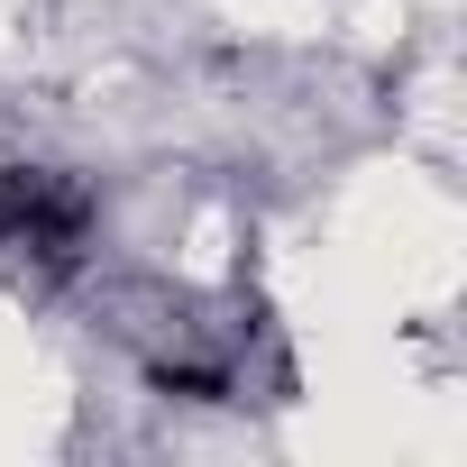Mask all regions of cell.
Masks as SVG:
<instances>
[{
	"label": "cell",
	"mask_w": 467,
	"mask_h": 467,
	"mask_svg": "<svg viewBox=\"0 0 467 467\" xmlns=\"http://www.w3.org/2000/svg\"><path fill=\"white\" fill-rule=\"evenodd\" d=\"M101 202L65 174V165H0V248L37 257V266H74L92 239Z\"/></svg>",
	"instance_id": "obj_1"
},
{
	"label": "cell",
	"mask_w": 467,
	"mask_h": 467,
	"mask_svg": "<svg viewBox=\"0 0 467 467\" xmlns=\"http://www.w3.org/2000/svg\"><path fill=\"white\" fill-rule=\"evenodd\" d=\"M165 403H229V367H147Z\"/></svg>",
	"instance_id": "obj_2"
}]
</instances>
